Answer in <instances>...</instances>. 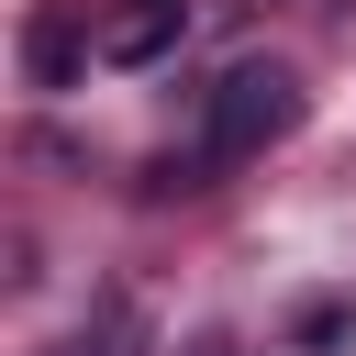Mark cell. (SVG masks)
I'll return each instance as SVG.
<instances>
[{
  "label": "cell",
  "mask_w": 356,
  "mask_h": 356,
  "mask_svg": "<svg viewBox=\"0 0 356 356\" xmlns=\"http://www.w3.org/2000/svg\"><path fill=\"white\" fill-rule=\"evenodd\" d=\"M289 122H300V78H289L278 56H245V67L211 89V145H200V167H245V156H267Z\"/></svg>",
  "instance_id": "1"
},
{
  "label": "cell",
  "mask_w": 356,
  "mask_h": 356,
  "mask_svg": "<svg viewBox=\"0 0 356 356\" xmlns=\"http://www.w3.org/2000/svg\"><path fill=\"white\" fill-rule=\"evenodd\" d=\"M100 67H156V56H178V33H189V0H100Z\"/></svg>",
  "instance_id": "2"
},
{
  "label": "cell",
  "mask_w": 356,
  "mask_h": 356,
  "mask_svg": "<svg viewBox=\"0 0 356 356\" xmlns=\"http://www.w3.org/2000/svg\"><path fill=\"white\" fill-rule=\"evenodd\" d=\"M78 56H100V33H78V11L44 0V11L22 22V67H33V89H78Z\"/></svg>",
  "instance_id": "3"
},
{
  "label": "cell",
  "mask_w": 356,
  "mask_h": 356,
  "mask_svg": "<svg viewBox=\"0 0 356 356\" xmlns=\"http://www.w3.org/2000/svg\"><path fill=\"white\" fill-rule=\"evenodd\" d=\"M334 334H345V300H312V312H300V345H312V356H323V345H334Z\"/></svg>",
  "instance_id": "4"
}]
</instances>
